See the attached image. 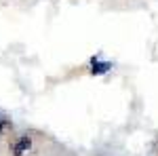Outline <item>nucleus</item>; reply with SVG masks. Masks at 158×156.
I'll list each match as a JSON object with an SVG mask.
<instances>
[{
  "label": "nucleus",
  "instance_id": "f257e3e1",
  "mask_svg": "<svg viewBox=\"0 0 158 156\" xmlns=\"http://www.w3.org/2000/svg\"><path fill=\"white\" fill-rule=\"evenodd\" d=\"M30 145H32V139H30V135H23V137H19L15 144H13V156H21L23 152L30 150Z\"/></svg>",
  "mask_w": 158,
  "mask_h": 156
},
{
  "label": "nucleus",
  "instance_id": "f03ea898",
  "mask_svg": "<svg viewBox=\"0 0 158 156\" xmlns=\"http://www.w3.org/2000/svg\"><path fill=\"white\" fill-rule=\"evenodd\" d=\"M108 68H110V63H95V61H93V70H91V72L93 74H101V72H106Z\"/></svg>",
  "mask_w": 158,
  "mask_h": 156
},
{
  "label": "nucleus",
  "instance_id": "7ed1b4c3",
  "mask_svg": "<svg viewBox=\"0 0 158 156\" xmlns=\"http://www.w3.org/2000/svg\"><path fill=\"white\" fill-rule=\"evenodd\" d=\"M6 127H11V122L4 118V116H0V135H2V131H4Z\"/></svg>",
  "mask_w": 158,
  "mask_h": 156
}]
</instances>
